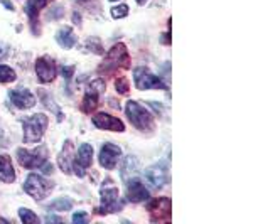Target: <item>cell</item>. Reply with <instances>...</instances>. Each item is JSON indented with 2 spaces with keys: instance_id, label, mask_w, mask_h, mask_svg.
<instances>
[{
  "instance_id": "d4e9b609",
  "label": "cell",
  "mask_w": 253,
  "mask_h": 224,
  "mask_svg": "<svg viewBox=\"0 0 253 224\" xmlns=\"http://www.w3.org/2000/svg\"><path fill=\"white\" fill-rule=\"evenodd\" d=\"M115 89L120 95H126V93L130 91V83H128V79L126 78H118L115 81Z\"/></svg>"
},
{
  "instance_id": "7a4b0ae2",
  "label": "cell",
  "mask_w": 253,
  "mask_h": 224,
  "mask_svg": "<svg viewBox=\"0 0 253 224\" xmlns=\"http://www.w3.org/2000/svg\"><path fill=\"white\" fill-rule=\"evenodd\" d=\"M128 68H130V56H128V51H126V46L118 42L110 49L107 58L103 59V63L98 68V71L113 73L115 69H128Z\"/></svg>"
},
{
  "instance_id": "484cf974",
  "label": "cell",
  "mask_w": 253,
  "mask_h": 224,
  "mask_svg": "<svg viewBox=\"0 0 253 224\" xmlns=\"http://www.w3.org/2000/svg\"><path fill=\"white\" fill-rule=\"evenodd\" d=\"M128 15V7L126 5H117L112 9V17L113 19H124Z\"/></svg>"
},
{
  "instance_id": "4fadbf2b",
  "label": "cell",
  "mask_w": 253,
  "mask_h": 224,
  "mask_svg": "<svg viewBox=\"0 0 253 224\" xmlns=\"http://www.w3.org/2000/svg\"><path fill=\"white\" fill-rule=\"evenodd\" d=\"M9 96H10V101L14 103V107H17L20 110H29L32 107H36V96L26 88L10 89Z\"/></svg>"
},
{
  "instance_id": "f546056e",
  "label": "cell",
  "mask_w": 253,
  "mask_h": 224,
  "mask_svg": "<svg viewBox=\"0 0 253 224\" xmlns=\"http://www.w3.org/2000/svg\"><path fill=\"white\" fill-rule=\"evenodd\" d=\"M61 73H63L64 79H69L73 76V73H75V68H73V66H64V68H61Z\"/></svg>"
},
{
  "instance_id": "d6a6232c",
  "label": "cell",
  "mask_w": 253,
  "mask_h": 224,
  "mask_svg": "<svg viewBox=\"0 0 253 224\" xmlns=\"http://www.w3.org/2000/svg\"><path fill=\"white\" fill-rule=\"evenodd\" d=\"M3 52H5V49H3L2 44H0V56H3Z\"/></svg>"
},
{
  "instance_id": "836d02e7",
  "label": "cell",
  "mask_w": 253,
  "mask_h": 224,
  "mask_svg": "<svg viewBox=\"0 0 253 224\" xmlns=\"http://www.w3.org/2000/svg\"><path fill=\"white\" fill-rule=\"evenodd\" d=\"M110 2H118V0H110Z\"/></svg>"
},
{
  "instance_id": "4316f807",
  "label": "cell",
  "mask_w": 253,
  "mask_h": 224,
  "mask_svg": "<svg viewBox=\"0 0 253 224\" xmlns=\"http://www.w3.org/2000/svg\"><path fill=\"white\" fill-rule=\"evenodd\" d=\"M103 89H105V81H103V79L96 78V79H93L91 83H89V91H93V93H101Z\"/></svg>"
},
{
  "instance_id": "8fae6325",
  "label": "cell",
  "mask_w": 253,
  "mask_h": 224,
  "mask_svg": "<svg viewBox=\"0 0 253 224\" xmlns=\"http://www.w3.org/2000/svg\"><path fill=\"white\" fill-rule=\"evenodd\" d=\"M93 125L100 130H107V132H125V125L122 120H118L117 116H110L108 113H96L91 118Z\"/></svg>"
},
{
  "instance_id": "277c9868",
  "label": "cell",
  "mask_w": 253,
  "mask_h": 224,
  "mask_svg": "<svg viewBox=\"0 0 253 224\" xmlns=\"http://www.w3.org/2000/svg\"><path fill=\"white\" fill-rule=\"evenodd\" d=\"M100 197H101V206L100 209H96V213L110 214V213H118L122 209V204L118 201V189L113 186V181H105V184L100 189Z\"/></svg>"
},
{
  "instance_id": "603a6c76",
  "label": "cell",
  "mask_w": 253,
  "mask_h": 224,
  "mask_svg": "<svg viewBox=\"0 0 253 224\" xmlns=\"http://www.w3.org/2000/svg\"><path fill=\"white\" fill-rule=\"evenodd\" d=\"M41 95V98H42V105H46V107L51 110L52 113H56V115H59V120H63V112L59 110V107H54V101H52V96L49 95V93H46V91H41L39 93Z\"/></svg>"
},
{
  "instance_id": "e575fe53",
  "label": "cell",
  "mask_w": 253,
  "mask_h": 224,
  "mask_svg": "<svg viewBox=\"0 0 253 224\" xmlns=\"http://www.w3.org/2000/svg\"><path fill=\"white\" fill-rule=\"evenodd\" d=\"M83 2H86V0H83Z\"/></svg>"
},
{
  "instance_id": "9a60e30c",
  "label": "cell",
  "mask_w": 253,
  "mask_h": 224,
  "mask_svg": "<svg viewBox=\"0 0 253 224\" xmlns=\"http://www.w3.org/2000/svg\"><path fill=\"white\" fill-rule=\"evenodd\" d=\"M93 164V147L89 144H83L76 153V164H73V170H76L80 177L84 176L83 169H88Z\"/></svg>"
},
{
  "instance_id": "4dcf8cb0",
  "label": "cell",
  "mask_w": 253,
  "mask_h": 224,
  "mask_svg": "<svg viewBox=\"0 0 253 224\" xmlns=\"http://www.w3.org/2000/svg\"><path fill=\"white\" fill-rule=\"evenodd\" d=\"M49 221H52V223H61V219H59V218H56V216H52V218H49Z\"/></svg>"
},
{
  "instance_id": "ba28073f",
  "label": "cell",
  "mask_w": 253,
  "mask_h": 224,
  "mask_svg": "<svg viewBox=\"0 0 253 224\" xmlns=\"http://www.w3.org/2000/svg\"><path fill=\"white\" fill-rule=\"evenodd\" d=\"M36 75H38L41 83H44V84L52 83L56 75H58V68H56L54 59L49 58V56L39 58L36 61Z\"/></svg>"
},
{
  "instance_id": "d6986e66",
  "label": "cell",
  "mask_w": 253,
  "mask_h": 224,
  "mask_svg": "<svg viewBox=\"0 0 253 224\" xmlns=\"http://www.w3.org/2000/svg\"><path fill=\"white\" fill-rule=\"evenodd\" d=\"M98 105H100L98 93L88 91L86 95H84V98H83V107H81V110H83L84 113H93L98 108Z\"/></svg>"
},
{
  "instance_id": "ac0fdd59",
  "label": "cell",
  "mask_w": 253,
  "mask_h": 224,
  "mask_svg": "<svg viewBox=\"0 0 253 224\" xmlns=\"http://www.w3.org/2000/svg\"><path fill=\"white\" fill-rule=\"evenodd\" d=\"M56 40H58L64 49H71L76 44V36L69 27H63V29L56 34Z\"/></svg>"
},
{
  "instance_id": "44dd1931",
  "label": "cell",
  "mask_w": 253,
  "mask_h": 224,
  "mask_svg": "<svg viewBox=\"0 0 253 224\" xmlns=\"http://www.w3.org/2000/svg\"><path fill=\"white\" fill-rule=\"evenodd\" d=\"M15 78H17V75H15L14 69L5 66V64H0V83L9 84L12 81H15Z\"/></svg>"
},
{
  "instance_id": "30bf717a",
  "label": "cell",
  "mask_w": 253,
  "mask_h": 224,
  "mask_svg": "<svg viewBox=\"0 0 253 224\" xmlns=\"http://www.w3.org/2000/svg\"><path fill=\"white\" fill-rule=\"evenodd\" d=\"M170 199L169 197H159L156 201H152V204H149L150 211V219L154 223H164L170 219Z\"/></svg>"
},
{
  "instance_id": "ffe728a7",
  "label": "cell",
  "mask_w": 253,
  "mask_h": 224,
  "mask_svg": "<svg viewBox=\"0 0 253 224\" xmlns=\"http://www.w3.org/2000/svg\"><path fill=\"white\" fill-rule=\"evenodd\" d=\"M138 169V162L135 157H126L125 158V164L122 167V179H130L132 174H135V170Z\"/></svg>"
},
{
  "instance_id": "7402d4cb",
  "label": "cell",
  "mask_w": 253,
  "mask_h": 224,
  "mask_svg": "<svg viewBox=\"0 0 253 224\" xmlns=\"http://www.w3.org/2000/svg\"><path fill=\"white\" fill-rule=\"evenodd\" d=\"M71 207H73V201L68 197H59L58 201L49 204V209L51 211H69Z\"/></svg>"
},
{
  "instance_id": "2e32d148",
  "label": "cell",
  "mask_w": 253,
  "mask_h": 224,
  "mask_svg": "<svg viewBox=\"0 0 253 224\" xmlns=\"http://www.w3.org/2000/svg\"><path fill=\"white\" fill-rule=\"evenodd\" d=\"M58 165L64 174L73 172V142L66 140L58 155Z\"/></svg>"
},
{
  "instance_id": "83f0119b",
  "label": "cell",
  "mask_w": 253,
  "mask_h": 224,
  "mask_svg": "<svg viewBox=\"0 0 253 224\" xmlns=\"http://www.w3.org/2000/svg\"><path fill=\"white\" fill-rule=\"evenodd\" d=\"M88 47L91 49L95 54H103V49H101V44L98 39H89L88 40Z\"/></svg>"
},
{
  "instance_id": "8992f818",
  "label": "cell",
  "mask_w": 253,
  "mask_h": 224,
  "mask_svg": "<svg viewBox=\"0 0 253 224\" xmlns=\"http://www.w3.org/2000/svg\"><path fill=\"white\" fill-rule=\"evenodd\" d=\"M24 190H26L34 201H41V199H44L52 190V182L46 181V179L38 176V174H31V176H27L26 179Z\"/></svg>"
},
{
  "instance_id": "cb8c5ba5",
  "label": "cell",
  "mask_w": 253,
  "mask_h": 224,
  "mask_svg": "<svg viewBox=\"0 0 253 224\" xmlns=\"http://www.w3.org/2000/svg\"><path fill=\"white\" fill-rule=\"evenodd\" d=\"M19 216H20V221L24 224H38L39 223V218L36 216L32 211L26 209V207H20L19 209Z\"/></svg>"
},
{
  "instance_id": "7c38bea8",
  "label": "cell",
  "mask_w": 253,
  "mask_h": 224,
  "mask_svg": "<svg viewBox=\"0 0 253 224\" xmlns=\"http://www.w3.org/2000/svg\"><path fill=\"white\" fill-rule=\"evenodd\" d=\"M122 157V149L115 144H105L103 149L100 152V165L103 169H115V165L118 164Z\"/></svg>"
},
{
  "instance_id": "9c48e42d",
  "label": "cell",
  "mask_w": 253,
  "mask_h": 224,
  "mask_svg": "<svg viewBox=\"0 0 253 224\" xmlns=\"http://www.w3.org/2000/svg\"><path fill=\"white\" fill-rule=\"evenodd\" d=\"M145 179L152 189H162L167 182V165L166 162H159V164L149 167L145 170Z\"/></svg>"
},
{
  "instance_id": "6da1fadb",
  "label": "cell",
  "mask_w": 253,
  "mask_h": 224,
  "mask_svg": "<svg viewBox=\"0 0 253 224\" xmlns=\"http://www.w3.org/2000/svg\"><path fill=\"white\" fill-rule=\"evenodd\" d=\"M125 113L130 123L137 130H140V132H152L154 130V115L144 105L137 103V101H126Z\"/></svg>"
},
{
  "instance_id": "52a82bcc",
  "label": "cell",
  "mask_w": 253,
  "mask_h": 224,
  "mask_svg": "<svg viewBox=\"0 0 253 224\" xmlns=\"http://www.w3.org/2000/svg\"><path fill=\"white\" fill-rule=\"evenodd\" d=\"M133 79H135V86L142 91H145V89H166L164 81L145 66H140L133 71Z\"/></svg>"
},
{
  "instance_id": "3957f363",
  "label": "cell",
  "mask_w": 253,
  "mask_h": 224,
  "mask_svg": "<svg viewBox=\"0 0 253 224\" xmlns=\"http://www.w3.org/2000/svg\"><path fill=\"white\" fill-rule=\"evenodd\" d=\"M24 127V144H36L41 142L47 128V116L42 113H36L29 118H22Z\"/></svg>"
},
{
  "instance_id": "5b68a950",
  "label": "cell",
  "mask_w": 253,
  "mask_h": 224,
  "mask_svg": "<svg viewBox=\"0 0 253 224\" xmlns=\"http://www.w3.org/2000/svg\"><path fill=\"white\" fill-rule=\"evenodd\" d=\"M17 158H19V164L26 167V169H41L47 162V149L44 145H39L32 152L26 149H19Z\"/></svg>"
},
{
  "instance_id": "5bb4252c",
  "label": "cell",
  "mask_w": 253,
  "mask_h": 224,
  "mask_svg": "<svg viewBox=\"0 0 253 224\" xmlns=\"http://www.w3.org/2000/svg\"><path fill=\"white\" fill-rule=\"evenodd\" d=\"M126 194H128L130 202H144L150 197L149 189L137 177L128 179V182H126Z\"/></svg>"
},
{
  "instance_id": "e0dca14e",
  "label": "cell",
  "mask_w": 253,
  "mask_h": 224,
  "mask_svg": "<svg viewBox=\"0 0 253 224\" xmlns=\"http://www.w3.org/2000/svg\"><path fill=\"white\" fill-rule=\"evenodd\" d=\"M0 181L12 184L15 181V170L9 155H0Z\"/></svg>"
},
{
  "instance_id": "1f68e13d",
  "label": "cell",
  "mask_w": 253,
  "mask_h": 224,
  "mask_svg": "<svg viewBox=\"0 0 253 224\" xmlns=\"http://www.w3.org/2000/svg\"><path fill=\"white\" fill-rule=\"evenodd\" d=\"M135 2L138 3V5H144V3H147V0H135Z\"/></svg>"
},
{
  "instance_id": "f1b7e54d",
  "label": "cell",
  "mask_w": 253,
  "mask_h": 224,
  "mask_svg": "<svg viewBox=\"0 0 253 224\" xmlns=\"http://www.w3.org/2000/svg\"><path fill=\"white\" fill-rule=\"evenodd\" d=\"M73 223H75V224H84V223H88V216L84 214V213L73 214Z\"/></svg>"
}]
</instances>
